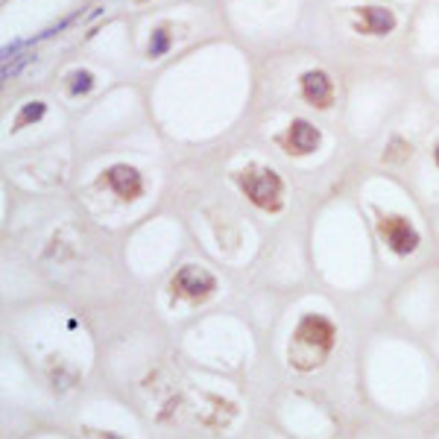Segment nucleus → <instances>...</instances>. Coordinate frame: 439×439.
Here are the masks:
<instances>
[{
  "label": "nucleus",
  "mask_w": 439,
  "mask_h": 439,
  "mask_svg": "<svg viewBox=\"0 0 439 439\" xmlns=\"http://www.w3.org/2000/svg\"><path fill=\"white\" fill-rule=\"evenodd\" d=\"M334 345V325L322 316H305L290 340V363L296 369H313Z\"/></svg>",
  "instance_id": "obj_1"
},
{
  "label": "nucleus",
  "mask_w": 439,
  "mask_h": 439,
  "mask_svg": "<svg viewBox=\"0 0 439 439\" xmlns=\"http://www.w3.org/2000/svg\"><path fill=\"white\" fill-rule=\"evenodd\" d=\"M33 53H24V56H18V62H15V65H3V80H12V77H18V73L29 65V62H33Z\"/></svg>",
  "instance_id": "obj_12"
},
{
  "label": "nucleus",
  "mask_w": 439,
  "mask_h": 439,
  "mask_svg": "<svg viewBox=\"0 0 439 439\" xmlns=\"http://www.w3.org/2000/svg\"><path fill=\"white\" fill-rule=\"evenodd\" d=\"M168 50H170V36H168V29H153V38H149V56L161 59Z\"/></svg>",
  "instance_id": "obj_10"
},
{
  "label": "nucleus",
  "mask_w": 439,
  "mask_h": 439,
  "mask_svg": "<svg viewBox=\"0 0 439 439\" xmlns=\"http://www.w3.org/2000/svg\"><path fill=\"white\" fill-rule=\"evenodd\" d=\"M433 156H436V164H439V144H436V153Z\"/></svg>",
  "instance_id": "obj_14"
},
{
  "label": "nucleus",
  "mask_w": 439,
  "mask_h": 439,
  "mask_svg": "<svg viewBox=\"0 0 439 439\" xmlns=\"http://www.w3.org/2000/svg\"><path fill=\"white\" fill-rule=\"evenodd\" d=\"M91 88H94V77H91L88 70H77V73L70 77V94H73V97L88 94Z\"/></svg>",
  "instance_id": "obj_11"
},
{
  "label": "nucleus",
  "mask_w": 439,
  "mask_h": 439,
  "mask_svg": "<svg viewBox=\"0 0 439 439\" xmlns=\"http://www.w3.org/2000/svg\"><path fill=\"white\" fill-rule=\"evenodd\" d=\"M290 147H293V153H313L316 147H320V129L311 126L308 120H293V126H290Z\"/></svg>",
  "instance_id": "obj_8"
},
{
  "label": "nucleus",
  "mask_w": 439,
  "mask_h": 439,
  "mask_svg": "<svg viewBox=\"0 0 439 439\" xmlns=\"http://www.w3.org/2000/svg\"><path fill=\"white\" fill-rule=\"evenodd\" d=\"M240 188L264 211H278L284 202V185H281L278 173H272V170H261V168L244 170L240 173Z\"/></svg>",
  "instance_id": "obj_2"
},
{
  "label": "nucleus",
  "mask_w": 439,
  "mask_h": 439,
  "mask_svg": "<svg viewBox=\"0 0 439 439\" xmlns=\"http://www.w3.org/2000/svg\"><path fill=\"white\" fill-rule=\"evenodd\" d=\"M214 287H217L214 276L202 267H181L173 278V290L188 299H205L214 293Z\"/></svg>",
  "instance_id": "obj_4"
},
{
  "label": "nucleus",
  "mask_w": 439,
  "mask_h": 439,
  "mask_svg": "<svg viewBox=\"0 0 439 439\" xmlns=\"http://www.w3.org/2000/svg\"><path fill=\"white\" fill-rule=\"evenodd\" d=\"M360 15V29L369 36H389L396 29V15L384 6H366V9H357Z\"/></svg>",
  "instance_id": "obj_7"
},
{
  "label": "nucleus",
  "mask_w": 439,
  "mask_h": 439,
  "mask_svg": "<svg viewBox=\"0 0 439 439\" xmlns=\"http://www.w3.org/2000/svg\"><path fill=\"white\" fill-rule=\"evenodd\" d=\"M105 181H109V188L124 196V200H138L141 191H144V181H141V173L129 168V164H114V168L105 170Z\"/></svg>",
  "instance_id": "obj_5"
},
{
  "label": "nucleus",
  "mask_w": 439,
  "mask_h": 439,
  "mask_svg": "<svg viewBox=\"0 0 439 439\" xmlns=\"http://www.w3.org/2000/svg\"><path fill=\"white\" fill-rule=\"evenodd\" d=\"M88 436H91V439H120V436H114V433H94V431H91Z\"/></svg>",
  "instance_id": "obj_13"
},
{
  "label": "nucleus",
  "mask_w": 439,
  "mask_h": 439,
  "mask_svg": "<svg viewBox=\"0 0 439 439\" xmlns=\"http://www.w3.org/2000/svg\"><path fill=\"white\" fill-rule=\"evenodd\" d=\"M44 112H47V105H44L41 100H29L24 109L18 112V117H15V129L29 126V124H38V120L44 117Z\"/></svg>",
  "instance_id": "obj_9"
},
{
  "label": "nucleus",
  "mask_w": 439,
  "mask_h": 439,
  "mask_svg": "<svg viewBox=\"0 0 439 439\" xmlns=\"http://www.w3.org/2000/svg\"><path fill=\"white\" fill-rule=\"evenodd\" d=\"M302 94H305V100L311 105H316V109H328L331 100H334V85H331L328 73L308 70V73H302Z\"/></svg>",
  "instance_id": "obj_6"
},
{
  "label": "nucleus",
  "mask_w": 439,
  "mask_h": 439,
  "mask_svg": "<svg viewBox=\"0 0 439 439\" xmlns=\"http://www.w3.org/2000/svg\"><path fill=\"white\" fill-rule=\"evenodd\" d=\"M378 232L387 240V246L396 255H410L419 246V232L404 217H381Z\"/></svg>",
  "instance_id": "obj_3"
}]
</instances>
